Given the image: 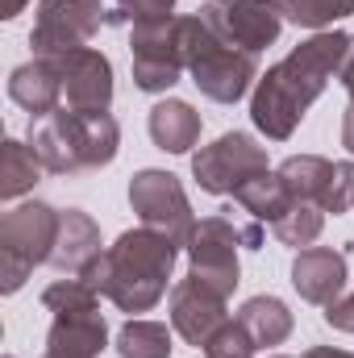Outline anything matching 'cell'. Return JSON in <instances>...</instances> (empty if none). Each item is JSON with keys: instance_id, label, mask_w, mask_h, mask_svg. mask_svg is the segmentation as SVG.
Returning <instances> with one entry per match:
<instances>
[{"instance_id": "4316f807", "label": "cell", "mask_w": 354, "mask_h": 358, "mask_svg": "<svg viewBox=\"0 0 354 358\" xmlns=\"http://www.w3.org/2000/svg\"><path fill=\"white\" fill-rule=\"evenodd\" d=\"M255 338L242 329V321L234 317V321H225L208 342H204V355L208 358H255Z\"/></svg>"}, {"instance_id": "603a6c76", "label": "cell", "mask_w": 354, "mask_h": 358, "mask_svg": "<svg viewBox=\"0 0 354 358\" xmlns=\"http://www.w3.org/2000/svg\"><path fill=\"white\" fill-rule=\"evenodd\" d=\"M42 304L55 317H84V313H100V292L88 279L67 275V279H59V283H50L42 292Z\"/></svg>"}, {"instance_id": "ac0fdd59", "label": "cell", "mask_w": 354, "mask_h": 358, "mask_svg": "<svg viewBox=\"0 0 354 358\" xmlns=\"http://www.w3.org/2000/svg\"><path fill=\"white\" fill-rule=\"evenodd\" d=\"M150 142L167 155H187L196 142H200V113L187 104V100H159L150 108Z\"/></svg>"}, {"instance_id": "e575fe53", "label": "cell", "mask_w": 354, "mask_h": 358, "mask_svg": "<svg viewBox=\"0 0 354 358\" xmlns=\"http://www.w3.org/2000/svg\"><path fill=\"white\" fill-rule=\"evenodd\" d=\"M8 358H13V355H8Z\"/></svg>"}, {"instance_id": "7c38bea8", "label": "cell", "mask_w": 354, "mask_h": 358, "mask_svg": "<svg viewBox=\"0 0 354 358\" xmlns=\"http://www.w3.org/2000/svg\"><path fill=\"white\" fill-rule=\"evenodd\" d=\"M225 300H229V296L213 292V287L200 283L196 275L179 279L176 287H171V329H176L187 346H204V342L229 321Z\"/></svg>"}, {"instance_id": "8fae6325", "label": "cell", "mask_w": 354, "mask_h": 358, "mask_svg": "<svg viewBox=\"0 0 354 358\" xmlns=\"http://www.w3.org/2000/svg\"><path fill=\"white\" fill-rule=\"evenodd\" d=\"M200 17L225 42H234L238 50H250V55L275 46L279 29H283L279 0H208V4H200Z\"/></svg>"}, {"instance_id": "52a82bcc", "label": "cell", "mask_w": 354, "mask_h": 358, "mask_svg": "<svg viewBox=\"0 0 354 358\" xmlns=\"http://www.w3.org/2000/svg\"><path fill=\"white\" fill-rule=\"evenodd\" d=\"M129 50H134V84L142 92L159 96V92L176 88L179 76L187 71V59H183V17L134 25Z\"/></svg>"}, {"instance_id": "2e32d148", "label": "cell", "mask_w": 354, "mask_h": 358, "mask_svg": "<svg viewBox=\"0 0 354 358\" xmlns=\"http://www.w3.org/2000/svg\"><path fill=\"white\" fill-rule=\"evenodd\" d=\"M8 96H13V104H21L34 121H42V117H50L55 108H63V71H59V59H34V63L13 67V76H8Z\"/></svg>"}, {"instance_id": "44dd1931", "label": "cell", "mask_w": 354, "mask_h": 358, "mask_svg": "<svg viewBox=\"0 0 354 358\" xmlns=\"http://www.w3.org/2000/svg\"><path fill=\"white\" fill-rule=\"evenodd\" d=\"M234 200H238V208L242 213H250L255 221H279L296 200H292V192L283 187V179H279V171H263V176L246 179L238 192H234Z\"/></svg>"}, {"instance_id": "f546056e", "label": "cell", "mask_w": 354, "mask_h": 358, "mask_svg": "<svg viewBox=\"0 0 354 358\" xmlns=\"http://www.w3.org/2000/svg\"><path fill=\"white\" fill-rule=\"evenodd\" d=\"M338 80L346 84V92H351V104H354V38H351V50H346V63H342Z\"/></svg>"}, {"instance_id": "d4e9b609", "label": "cell", "mask_w": 354, "mask_h": 358, "mask_svg": "<svg viewBox=\"0 0 354 358\" xmlns=\"http://www.w3.org/2000/svg\"><path fill=\"white\" fill-rule=\"evenodd\" d=\"M275 238L283 242V246H292V250H309L317 238H321V229H325V213L317 208V204H309V200H296L275 225Z\"/></svg>"}, {"instance_id": "3957f363", "label": "cell", "mask_w": 354, "mask_h": 358, "mask_svg": "<svg viewBox=\"0 0 354 358\" xmlns=\"http://www.w3.org/2000/svg\"><path fill=\"white\" fill-rule=\"evenodd\" d=\"M117 146H121V125L113 121V113H76L63 104L50 117L29 121V150L55 176L100 171L117 159Z\"/></svg>"}, {"instance_id": "83f0119b", "label": "cell", "mask_w": 354, "mask_h": 358, "mask_svg": "<svg viewBox=\"0 0 354 358\" xmlns=\"http://www.w3.org/2000/svg\"><path fill=\"white\" fill-rule=\"evenodd\" d=\"M117 4H121V13H108V25H117V21H134V25L167 21L176 8V0H117Z\"/></svg>"}, {"instance_id": "484cf974", "label": "cell", "mask_w": 354, "mask_h": 358, "mask_svg": "<svg viewBox=\"0 0 354 358\" xmlns=\"http://www.w3.org/2000/svg\"><path fill=\"white\" fill-rule=\"evenodd\" d=\"M283 21L300 25V29H325L342 17L354 13V0H279Z\"/></svg>"}, {"instance_id": "836d02e7", "label": "cell", "mask_w": 354, "mask_h": 358, "mask_svg": "<svg viewBox=\"0 0 354 358\" xmlns=\"http://www.w3.org/2000/svg\"><path fill=\"white\" fill-rule=\"evenodd\" d=\"M271 358H288V355H271Z\"/></svg>"}, {"instance_id": "ffe728a7", "label": "cell", "mask_w": 354, "mask_h": 358, "mask_svg": "<svg viewBox=\"0 0 354 358\" xmlns=\"http://www.w3.org/2000/svg\"><path fill=\"white\" fill-rule=\"evenodd\" d=\"M238 321H242V329L255 338L259 350L288 342V334H292V313H288V304L275 300V296H250V300L238 308Z\"/></svg>"}, {"instance_id": "30bf717a", "label": "cell", "mask_w": 354, "mask_h": 358, "mask_svg": "<svg viewBox=\"0 0 354 358\" xmlns=\"http://www.w3.org/2000/svg\"><path fill=\"white\" fill-rule=\"evenodd\" d=\"M267 171V146H259L250 134H221L213 146H204L192 159V176L200 183V192L208 196H234L246 179Z\"/></svg>"}, {"instance_id": "d6a6232c", "label": "cell", "mask_w": 354, "mask_h": 358, "mask_svg": "<svg viewBox=\"0 0 354 358\" xmlns=\"http://www.w3.org/2000/svg\"><path fill=\"white\" fill-rule=\"evenodd\" d=\"M21 8H25V0H0V17H4V21H13Z\"/></svg>"}, {"instance_id": "8992f818", "label": "cell", "mask_w": 354, "mask_h": 358, "mask_svg": "<svg viewBox=\"0 0 354 358\" xmlns=\"http://www.w3.org/2000/svg\"><path fill=\"white\" fill-rule=\"evenodd\" d=\"M238 246L259 250L263 246V225L259 221H234V217H204L187 242V263L200 283H208L221 296H234L242 267H238Z\"/></svg>"}, {"instance_id": "1f68e13d", "label": "cell", "mask_w": 354, "mask_h": 358, "mask_svg": "<svg viewBox=\"0 0 354 358\" xmlns=\"http://www.w3.org/2000/svg\"><path fill=\"white\" fill-rule=\"evenodd\" d=\"M300 358H354L351 350H334V346H313V350H304Z\"/></svg>"}, {"instance_id": "d590c367", "label": "cell", "mask_w": 354, "mask_h": 358, "mask_svg": "<svg viewBox=\"0 0 354 358\" xmlns=\"http://www.w3.org/2000/svg\"><path fill=\"white\" fill-rule=\"evenodd\" d=\"M351 208H354V204H351Z\"/></svg>"}, {"instance_id": "4dcf8cb0", "label": "cell", "mask_w": 354, "mask_h": 358, "mask_svg": "<svg viewBox=\"0 0 354 358\" xmlns=\"http://www.w3.org/2000/svg\"><path fill=\"white\" fill-rule=\"evenodd\" d=\"M342 146L354 155V104H346V113H342Z\"/></svg>"}, {"instance_id": "9a60e30c", "label": "cell", "mask_w": 354, "mask_h": 358, "mask_svg": "<svg viewBox=\"0 0 354 358\" xmlns=\"http://www.w3.org/2000/svg\"><path fill=\"white\" fill-rule=\"evenodd\" d=\"M100 229H96V221H92L88 213H80V208H67L63 217H59V242H55V255H50V267L59 271V275H80V279H88L92 267L100 263Z\"/></svg>"}, {"instance_id": "4fadbf2b", "label": "cell", "mask_w": 354, "mask_h": 358, "mask_svg": "<svg viewBox=\"0 0 354 358\" xmlns=\"http://www.w3.org/2000/svg\"><path fill=\"white\" fill-rule=\"evenodd\" d=\"M63 71V104L76 113H108L113 104V63L100 50H71L59 59Z\"/></svg>"}, {"instance_id": "7a4b0ae2", "label": "cell", "mask_w": 354, "mask_h": 358, "mask_svg": "<svg viewBox=\"0 0 354 358\" xmlns=\"http://www.w3.org/2000/svg\"><path fill=\"white\" fill-rule=\"evenodd\" d=\"M176 259H179V246L167 234L138 225V229H125L100 255L88 283H96V292L104 300H113L121 313H150L167 292Z\"/></svg>"}, {"instance_id": "cb8c5ba5", "label": "cell", "mask_w": 354, "mask_h": 358, "mask_svg": "<svg viewBox=\"0 0 354 358\" xmlns=\"http://www.w3.org/2000/svg\"><path fill=\"white\" fill-rule=\"evenodd\" d=\"M121 358H167L171 355V329L163 321H125L117 334Z\"/></svg>"}, {"instance_id": "5bb4252c", "label": "cell", "mask_w": 354, "mask_h": 358, "mask_svg": "<svg viewBox=\"0 0 354 358\" xmlns=\"http://www.w3.org/2000/svg\"><path fill=\"white\" fill-rule=\"evenodd\" d=\"M346 279H351V263H346V250H330V246H309L296 255L292 263V287L300 292V300L309 304H334L342 292H346Z\"/></svg>"}, {"instance_id": "f1b7e54d", "label": "cell", "mask_w": 354, "mask_h": 358, "mask_svg": "<svg viewBox=\"0 0 354 358\" xmlns=\"http://www.w3.org/2000/svg\"><path fill=\"white\" fill-rule=\"evenodd\" d=\"M325 325H334L338 334H354V296H338L334 304H325Z\"/></svg>"}, {"instance_id": "6da1fadb", "label": "cell", "mask_w": 354, "mask_h": 358, "mask_svg": "<svg viewBox=\"0 0 354 358\" xmlns=\"http://www.w3.org/2000/svg\"><path fill=\"white\" fill-rule=\"evenodd\" d=\"M346 50H351V34L321 29L309 42H300L283 63L267 67V76H259L255 96H250L255 129L267 134L271 142H288L296 125L304 121V113L313 108V100L342 71Z\"/></svg>"}, {"instance_id": "277c9868", "label": "cell", "mask_w": 354, "mask_h": 358, "mask_svg": "<svg viewBox=\"0 0 354 358\" xmlns=\"http://www.w3.org/2000/svg\"><path fill=\"white\" fill-rule=\"evenodd\" d=\"M183 59L192 84L217 104H238L250 84H259V55L225 42L200 13L183 17Z\"/></svg>"}, {"instance_id": "7402d4cb", "label": "cell", "mask_w": 354, "mask_h": 358, "mask_svg": "<svg viewBox=\"0 0 354 358\" xmlns=\"http://www.w3.org/2000/svg\"><path fill=\"white\" fill-rule=\"evenodd\" d=\"M42 171L46 167L38 163V155L25 142L8 138L4 150H0V200H17V196L34 192V183L42 179Z\"/></svg>"}, {"instance_id": "e0dca14e", "label": "cell", "mask_w": 354, "mask_h": 358, "mask_svg": "<svg viewBox=\"0 0 354 358\" xmlns=\"http://www.w3.org/2000/svg\"><path fill=\"white\" fill-rule=\"evenodd\" d=\"M108 346V325L100 313L84 317H55L50 334H46V350L42 358H100Z\"/></svg>"}, {"instance_id": "d6986e66", "label": "cell", "mask_w": 354, "mask_h": 358, "mask_svg": "<svg viewBox=\"0 0 354 358\" xmlns=\"http://www.w3.org/2000/svg\"><path fill=\"white\" fill-rule=\"evenodd\" d=\"M334 171H338V163H330V159H321V155H292V159L279 163V179H283V187L292 192V200H309V204H317V208H321L325 196H330Z\"/></svg>"}, {"instance_id": "5b68a950", "label": "cell", "mask_w": 354, "mask_h": 358, "mask_svg": "<svg viewBox=\"0 0 354 358\" xmlns=\"http://www.w3.org/2000/svg\"><path fill=\"white\" fill-rule=\"evenodd\" d=\"M59 208L29 200L0 217V292L13 296L29 279V271L50 263L59 242Z\"/></svg>"}, {"instance_id": "9c48e42d", "label": "cell", "mask_w": 354, "mask_h": 358, "mask_svg": "<svg viewBox=\"0 0 354 358\" xmlns=\"http://www.w3.org/2000/svg\"><path fill=\"white\" fill-rule=\"evenodd\" d=\"M129 204L138 213V221L146 229H159L167 234L176 246H187L192 234H196V217H192V204H187V192L171 171H159V167H146L129 179Z\"/></svg>"}, {"instance_id": "ba28073f", "label": "cell", "mask_w": 354, "mask_h": 358, "mask_svg": "<svg viewBox=\"0 0 354 358\" xmlns=\"http://www.w3.org/2000/svg\"><path fill=\"white\" fill-rule=\"evenodd\" d=\"M100 25H108L100 0H42L29 34L34 59H63L71 50H84L100 34Z\"/></svg>"}]
</instances>
